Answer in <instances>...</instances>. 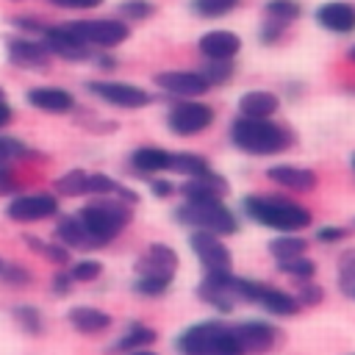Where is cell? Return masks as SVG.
Returning a JSON list of instances; mask_svg holds the SVG:
<instances>
[{
  "label": "cell",
  "instance_id": "6da1fadb",
  "mask_svg": "<svg viewBox=\"0 0 355 355\" xmlns=\"http://www.w3.org/2000/svg\"><path fill=\"white\" fill-rule=\"evenodd\" d=\"M241 211L252 222L277 233H300L313 222V214L305 205L280 194H247L241 200Z\"/></svg>",
  "mask_w": 355,
  "mask_h": 355
},
{
  "label": "cell",
  "instance_id": "7a4b0ae2",
  "mask_svg": "<svg viewBox=\"0 0 355 355\" xmlns=\"http://www.w3.org/2000/svg\"><path fill=\"white\" fill-rule=\"evenodd\" d=\"M230 144L247 155H277L294 144V133L275 119L236 116L230 122Z\"/></svg>",
  "mask_w": 355,
  "mask_h": 355
},
{
  "label": "cell",
  "instance_id": "3957f363",
  "mask_svg": "<svg viewBox=\"0 0 355 355\" xmlns=\"http://www.w3.org/2000/svg\"><path fill=\"white\" fill-rule=\"evenodd\" d=\"M75 216L80 219L83 230L89 233V239L97 250V247H105L108 241H114L130 225L133 211H130L128 202H122L116 197H94Z\"/></svg>",
  "mask_w": 355,
  "mask_h": 355
},
{
  "label": "cell",
  "instance_id": "277c9868",
  "mask_svg": "<svg viewBox=\"0 0 355 355\" xmlns=\"http://www.w3.org/2000/svg\"><path fill=\"white\" fill-rule=\"evenodd\" d=\"M180 355H244L233 324L225 322H197L175 338Z\"/></svg>",
  "mask_w": 355,
  "mask_h": 355
},
{
  "label": "cell",
  "instance_id": "5b68a950",
  "mask_svg": "<svg viewBox=\"0 0 355 355\" xmlns=\"http://www.w3.org/2000/svg\"><path fill=\"white\" fill-rule=\"evenodd\" d=\"M175 219L191 230H205L216 236H233L239 230L236 214L222 200H186L175 208Z\"/></svg>",
  "mask_w": 355,
  "mask_h": 355
},
{
  "label": "cell",
  "instance_id": "8992f818",
  "mask_svg": "<svg viewBox=\"0 0 355 355\" xmlns=\"http://www.w3.org/2000/svg\"><path fill=\"white\" fill-rule=\"evenodd\" d=\"M86 47H103L111 50L122 44L130 36V28L125 19H111V17H94V19H72L64 22Z\"/></svg>",
  "mask_w": 355,
  "mask_h": 355
},
{
  "label": "cell",
  "instance_id": "52a82bcc",
  "mask_svg": "<svg viewBox=\"0 0 355 355\" xmlns=\"http://www.w3.org/2000/svg\"><path fill=\"white\" fill-rule=\"evenodd\" d=\"M214 108L200 100H178L166 111V128L175 136H197L214 125Z\"/></svg>",
  "mask_w": 355,
  "mask_h": 355
},
{
  "label": "cell",
  "instance_id": "ba28073f",
  "mask_svg": "<svg viewBox=\"0 0 355 355\" xmlns=\"http://www.w3.org/2000/svg\"><path fill=\"white\" fill-rule=\"evenodd\" d=\"M86 92L114 108H128V111H136V108H144L153 103L150 92H144L141 86H133V83H122V80H89Z\"/></svg>",
  "mask_w": 355,
  "mask_h": 355
},
{
  "label": "cell",
  "instance_id": "9c48e42d",
  "mask_svg": "<svg viewBox=\"0 0 355 355\" xmlns=\"http://www.w3.org/2000/svg\"><path fill=\"white\" fill-rule=\"evenodd\" d=\"M153 80L161 92H166L178 100H197L211 89V83L202 78L200 69H164Z\"/></svg>",
  "mask_w": 355,
  "mask_h": 355
},
{
  "label": "cell",
  "instance_id": "30bf717a",
  "mask_svg": "<svg viewBox=\"0 0 355 355\" xmlns=\"http://www.w3.org/2000/svg\"><path fill=\"white\" fill-rule=\"evenodd\" d=\"M6 53L8 61L19 69H33V72H44L50 69V50L44 47L42 39H31V36H8L6 39Z\"/></svg>",
  "mask_w": 355,
  "mask_h": 355
},
{
  "label": "cell",
  "instance_id": "8fae6325",
  "mask_svg": "<svg viewBox=\"0 0 355 355\" xmlns=\"http://www.w3.org/2000/svg\"><path fill=\"white\" fill-rule=\"evenodd\" d=\"M189 247H191V252L197 255V261L205 266V272H222V269H230V263H233L227 244H225L216 233L191 230Z\"/></svg>",
  "mask_w": 355,
  "mask_h": 355
},
{
  "label": "cell",
  "instance_id": "7c38bea8",
  "mask_svg": "<svg viewBox=\"0 0 355 355\" xmlns=\"http://www.w3.org/2000/svg\"><path fill=\"white\" fill-rule=\"evenodd\" d=\"M42 42H44V47L50 50V55H58V58H64V61H89L94 53H92V47H86L64 22L61 25H47L44 28V33L39 36Z\"/></svg>",
  "mask_w": 355,
  "mask_h": 355
},
{
  "label": "cell",
  "instance_id": "4fadbf2b",
  "mask_svg": "<svg viewBox=\"0 0 355 355\" xmlns=\"http://www.w3.org/2000/svg\"><path fill=\"white\" fill-rule=\"evenodd\" d=\"M58 214V200L53 194H17L6 205V216L11 222H42Z\"/></svg>",
  "mask_w": 355,
  "mask_h": 355
},
{
  "label": "cell",
  "instance_id": "5bb4252c",
  "mask_svg": "<svg viewBox=\"0 0 355 355\" xmlns=\"http://www.w3.org/2000/svg\"><path fill=\"white\" fill-rule=\"evenodd\" d=\"M236 330V338L244 349V355H261V352H269L275 347V341L280 338L277 327L263 322V319H247V322H236L233 324Z\"/></svg>",
  "mask_w": 355,
  "mask_h": 355
},
{
  "label": "cell",
  "instance_id": "9a60e30c",
  "mask_svg": "<svg viewBox=\"0 0 355 355\" xmlns=\"http://www.w3.org/2000/svg\"><path fill=\"white\" fill-rule=\"evenodd\" d=\"M266 178L272 183H277L280 189H288V191H300V194H308L316 189L319 178L313 169L308 166H294V164H275L266 169Z\"/></svg>",
  "mask_w": 355,
  "mask_h": 355
},
{
  "label": "cell",
  "instance_id": "2e32d148",
  "mask_svg": "<svg viewBox=\"0 0 355 355\" xmlns=\"http://www.w3.org/2000/svg\"><path fill=\"white\" fill-rule=\"evenodd\" d=\"M197 50L205 61H233L241 50V39L233 31H208L200 36Z\"/></svg>",
  "mask_w": 355,
  "mask_h": 355
},
{
  "label": "cell",
  "instance_id": "e0dca14e",
  "mask_svg": "<svg viewBox=\"0 0 355 355\" xmlns=\"http://www.w3.org/2000/svg\"><path fill=\"white\" fill-rule=\"evenodd\" d=\"M25 97L36 111H44V114H69V111H75L72 92L61 89V86H33Z\"/></svg>",
  "mask_w": 355,
  "mask_h": 355
},
{
  "label": "cell",
  "instance_id": "ac0fdd59",
  "mask_svg": "<svg viewBox=\"0 0 355 355\" xmlns=\"http://www.w3.org/2000/svg\"><path fill=\"white\" fill-rule=\"evenodd\" d=\"M316 22L330 33H352L355 31V6L344 0H330L316 8Z\"/></svg>",
  "mask_w": 355,
  "mask_h": 355
},
{
  "label": "cell",
  "instance_id": "d6986e66",
  "mask_svg": "<svg viewBox=\"0 0 355 355\" xmlns=\"http://www.w3.org/2000/svg\"><path fill=\"white\" fill-rule=\"evenodd\" d=\"M133 269H136V275H175L178 252L169 244H150Z\"/></svg>",
  "mask_w": 355,
  "mask_h": 355
},
{
  "label": "cell",
  "instance_id": "ffe728a7",
  "mask_svg": "<svg viewBox=\"0 0 355 355\" xmlns=\"http://www.w3.org/2000/svg\"><path fill=\"white\" fill-rule=\"evenodd\" d=\"M169 161H172V153L164 150V147H155V144H144V147H136L128 158L130 169L139 172V175H158V172H169Z\"/></svg>",
  "mask_w": 355,
  "mask_h": 355
},
{
  "label": "cell",
  "instance_id": "44dd1931",
  "mask_svg": "<svg viewBox=\"0 0 355 355\" xmlns=\"http://www.w3.org/2000/svg\"><path fill=\"white\" fill-rule=\"evenodd\" d=\"M280 108V100L275 92L266 89H252L239 97V116H252V119H272Z\"/></svg>",
  "mask_w": 355,
  "mask_h": 355
},
{
  "label": "cell",
  "instance_id": "7402d4cb",
  "mask_svg": "<svg viewBox=\"0 0 355 355\" xmlns=\"http://www.w3.org/2000/svg\"><path fill=\"white\" fill-rule=\"evenodd\" d=\"M178 191L183 200H222L227 194V180L216 172H208L202 178H189Z\"/></svg>",
  "mask_w": 355,
  "mask_h": 355
},
{
  "label": "cell",
  "instance_id": "603a6c76",
  "mask_svg": "<svg viewBox=\"0 0 355 355\" xmlns=\"http://www.w3.org/2000/svg\"><path fill=\"white\" fill-rule=\"evenodd\" d=\"M255 302H258L266 313H275V316H294V313L302 308L294 294H288V291H283V288H275V286H266V283L258 286Z\"/></svg>",
  "mask_w": 355,
  "mask_h": 355
},
{
  "label": "cell",
  "instance_id": "cb8c5ba5",
  "mask_svg": "<svg viewBox=\"0 0 355 355\" xmlns=\"http://www.w3.org/2000/svg\"><path fill=\"white\" fill-rule=\"evenodd\" d=\"M67 322L72 324V330H78L83 336H97V333L111 327V313L92 308V305H78L67 313Z\"/></svg>",
  "mask_w": 355,
  "mask_h": 355
},
{
  "label": "cell",
  "instance_id": "d4e9b609",
  "mask_svg": "<svg viewBox=\"0 0 355 355\" xmlns=\"http://www.w3.org/2000/svg\"><path fill=\"white\" fill-rule=\"evenodd\" d=\"M53 236H55V241L64 244L67 250H94L89 233L83 230V225H80L78 216H61V219L55 222Z\"/></svg>",
  "mask_w": 355,
  "mask_h": 355
},
{
  "label": "cell",
  "instance_id": "484cf974",
  "mask_svg": "<svg viewBox=\"0 0 355 355\" xmlns=\"http://www.w3.org/2000/svg\"><path fill=\"white\" fill-rule=\"evenodd\" d=\"M158 338V333L144 324V322H130L128 330L119 336V341L114 344V352H133V349H141V347H150L153 341Z\"/></svg>",
  "mask_w": 355,
  "mask_h": 355
},
{
  "label": "cell",
  "instance_id": "4316f807",
  "mask_svg": "<svg viewBox=\"0 0 355 355\" xmlns=\"http://www.w3.org/2000/svg\"><path fill=\"white\" fill-rule=\"evenodd\" d=\"M169 172H178V175H186V178H202L214 169H211L208 158H202L197 153H172Z\"/></svg>",
  "mask_w": 355,
  "mask_h": 355
},
{
  "label": "cell",
  "instance_id": "83f0119b",
  "mask_svg": "<svg viewBox=\"0 0 355 355\" xmlns=\"http://www.w3.org/2000/svg\"><path fill=\"white\" fill-rule=\"evenodd\" d=\"M305 250H308V241L302 236H294V233H283V236L269 241V252H272L275 261L300 258V255H305Z\"/></svg>",
  "mask_w": 355,
  "mask_h": 355
},
{
  "label": "cell",
  "instance_id": "f1b7e54d",
  "mask_svg": "<svg viewBox=\"0 0 355 355\" xmlns=\"http://www.w3.org/2000/svg\"><path fill=\"white\" fill-rule=\"evenodd\" d=\"M53 189H55L61 197H83V194H89V172H83V169H69V172H64L61 178H55Z\"/></svg>",
  "mask_w": 355,
  "mask_h": 355
},
{
  "label": "cell",
  "instance_id": "f546056e",
  "mask_svg": "<svg viewBox=\"0 0 355 355\" xmlns=\"http://www.w3.org/2000/svg\"><path fill=\"white\" fill-rule=\"evenodd\" d=\"M11 319L19 330L31 333V336H39L44 330V319H42V311L36 305H14L11 308Z\"/></svg>",
  "mask_w": 355,
  "mask_h": 355
},
{
  "label": "cell",
  "instance_id": "4dcf8cb0",
  "mask_svg": "<svg viewBox=\"0 0 355 355\" xmlns=\"http://www.w3.org/2000/svg\"><path fill=\"white\" fill-rule=\"evenodd\" d=\"M241 0H189V8L194 17H202V19H219V17H227Z\"/></svg>",
  "mask_w": 355,
  "mask_h": 355
},
{
  "label": "cell",
  "instance_id": "1f68e13d",
  "mask_svg": "<svg viewBox=\"0 0 355 355\" xmlns=\"http://www.w3.org/2000/svg\"><path fill=\"white\" fill-rule=\"evenodd\" d=\"M25 239V244L36 252V255H42V258H47V261H53V263H69V250L64 247V244H58V241H44V239H39V236H22Z\"/></svg>",
  "mask_w": 355,
  "mask_h": 355
},
{
  "label": "cell",
  "instance_id": "d6a6232c",
  "mask_svg": "<svg viewBox=\"0 0 355 355\" xmlns=\"http://www.w3.org/2000/svg\"><path fill=\"white\" fill-rule=\"evenodd\" d=\"M175 275H139L133 283V291L141 297H161L169 291Z\"/></svg>",
  "mask_w": 355,
  "mask_h": 355
},
{
  "label": "cell",
  "instance_id": "836d02e7",
  "mask_svg": "<svg viewBox=\"0 0 355 355\" xmlns=\"http://www.w3.org/2000/svg\"><path fill=\"white\" fill-rule=\"evenodd\" d=\"M277 272L294 277L297 283L302 280H313L316 275V263L308 258V255H300V258H288V261H277Z\"/></svg>",
  "mask_w": 355,
  "mask_h": 355
},
{
  "label": "cell",
  "instance_id": "e575fe53",
  "mask_svg": "<svg viewBox=\"0 0 355 355\" xmlns=\"http://www.w3.org/2000/svg\"><path fill=\"white\" fill-rule=\"evenodd\" d=\"M263 11H266L269 19H277V22H286L288 25V22H294L302 14V6L297 0H269L263 6Z\"/></svg>",
  "mask_w": 355,
  "mask_h": 355
},
{
  "label": "cell",
  "instance_id": "d590c367",
  "mask_svg": "<svg viewBox=\"0 0 355 355\" xmlns=\"http://www.w3.org/2000/svg\"><path fill=\"white\" fill-rule=\"evenodd\" d=\"M39 153L31 150L25 141L14 136H0V164H11L14 158H36Z\"/></svg>",
  "mask_w": 355,
  "mask_h": 355
},
{
  "label": "cell",
  "instance_id": "8d00e7d4",
  "mask_svg": "<svg viewBox=\"0 0 355 355\" xmlns=\"http://www.w3.org/2000/svg\"><path fill=\"white\" fill-rule=\"evenodd\" d=\"M336 269H338V288L344 294H352V288H355V247L344 250L338 255V266Z\"/></svg>",
  "mask_w": 355,
  "mask_h": 355
},
{
  "label": "cell",
  "instance_id": "74e56055",
  "mask_svg": "<svg viewBox=\"0 0 355 355\" xmlns=\"http://www.w3.org/2000/svg\"><path fill=\"white\" fill-rule=\"evenodd\" d=\"M200 72L211 86H222V83H227L233 78L236 67H233V61H205V67Z\"/></svg>",
  "mask_w": 355,
  "mask_h": 355
},
{
  "label": "cell",
  "instance_id": "f35d334b",
  "mask_svg": "<svg viewBox=\"0 0 355 355\" xmlns=\"http://www.w3.org/2000/svg\"><path fill=\"white\" fill-rule=\"evenodd\" d=\"M69 275H72L75 283H92L103 275V263L97 258H83V261H75L69 266Z\"/></svg>",
  "mask_w": 355,
  "mask_h": 355
},
{
  "label": "cell",
  "instance_id": "ab89813d",
  "mask_svg": "<svg viewBox=\"0 0 355 355\" xmlns=\"http://www.w3.org/2000/svg\"><path fill=\"white\" fill-rule=\"evenodd\" d=\"M119 14L128 22H141V19H150L155 14V6L150 0H122L119 3Z\"/></svg>",
  "mask_w": 355,
  "mask_h": 355
},
{
  "label": "cell",
  "instance_id": "60d3db41",
  "mask_svg": "<svg viewBox=\"0 0 355 355\" xmlns=\"http://www.w3.org/2000/svg\"><path fill=\"white\" fill-rule=\"evenodd\" d=\"M0 277L8 283V286H31L33 283V275H31V269L28 266H22V263H3V272H0Z\"/></svg>",
  "mask_w": 355,
  "mask_h": 355
},
{
  "label": "cell",
  "instance_id": "b9f144b4",
  "mask_svg": "<svg viewBox=\"0 0 355 355\" xmlns=\"http://www.w3.org/2000/svg\"><path fill=\"white\" fill-rule=\"evenodd\" d=\"M294 297H297V302H300V305H319V302L324 300V288H322V286H316L313 280H302Z\"/></svg>",
  "mask_w": 355,
  "mask_h": 355
},
{
  "label": "cell",
  "instance_id": "7bdbcfd3",
  "mask_svg": "<svg viewBox=\"0 0 355 355\" xmlns=\"http://www.w3.org/2000/svg\"><path fill=\"white\" fill-rule=\"evenodd\" d=\"M283 33H286V22H277V19H269V17H266V22H263L261 31H258V39H261L263 44H277V42L283 39Z\"/></svg>",
  "mask_w": 355,
  "mask_h": 355
},
{
  "label": "cell",
  "instance_id": "ee69618b",
  "mask_svg": "<svg viewBox=\"0 0 355 355\" xmlns=\"http://www.w3.org/2000/svg\"><path fill=\"white\" fill-rule=\"evenodd\" d=\"M11 25H14V28H19V31H25V33H39V36H42V33H44V28H47L42 19H36V17H19V14H17V17H11Z\"/></svg>",
  "mask_w": 355,
  "mask_h": 355
},
{
  "label": "cell",
  "instance_id": "f6af8a7d",
  "mask_svg": "<svg viewBox=\"0 0 355 355\" xmlns=\"http://www.w3.org/2000/svg\"><path fill=\"white\" fill-rule=\"evenodd\" d=\"M316 239H319L322 244H336V241H344V239H347V230L338 227V225H324V227L316 230Z\"/></svg>",
  "mask_w": 355,
  "mask_h": 355
},
{
  "label": "cell",
  "instance_id": "bcb514c9",
  "mask_svg": "<svg viewBox=\"0 0 355 355\" xmlns=\"http://www.w3.org/2000/svg\"><path fill=\"white\" fill-rule=\"evenodd\" d=\"M17 189H19V183H17V178H14L11 166H8V164H0V197L14 194Z\"/></svg>",
  "mask_w": 355,
  "mask_h": 355
},
{
  "label": "cell",
  "instance_id": "7dc6e473",
  "mask_svg": "<svg viewBox=\"0 0 355 355\" xmlns=\"http://www.w3.org/2000/svg\"><path fill=\"white\" fill-rule=\"evenodd\" d=\"M72 275L69 272H55L53 275V294H58V297H64V294H69L72 291Z\"/></svg>",
  "mask_w": 355,
  "mask_h": 355
},
{
  "label": "cell",
  "instance_id": "c3c4849f",
  "mask_svg": "<svg viewBox=\"0 0 355 355\" xmlns=\"http://www.w3.org/2000/svg\"><path fill=\"white\" fill-rule=\"evenodd\" d=\"M150 191H153L155 197H172L178 189H175V183H169V180H164V178H150Z\"/></svg>",
  "mask_w": 355,
  "mask_h": 355
},
{
  "label": "cell",
  "instance_id": "681fc988",
  "mask_svg": "<svg viewBox=\"0 0 355 355\" xmlns=\"http://www.w3.org/2000/svg\"><path fill=\"white\" fill-rule=\"evenodd\" d=\"M50 3H53V6H58V8H75V11L103 6V0H50Z\"/></svg>",
  "mask_w": 355,
  "mask_h": 355
},
{
  "label": "cell",
  "instance_id": "f907efd6",
  "mask_svg": "<svg viewBox=\"0 0 355 355\" xmlns=\"http://www.w3.org/2000/svg\"><path fill=\"white\" fill-rule=\"evenodd\" d=\"M94 58V64L100 67V69H114L116 67V58L111 55V53H100V55H92Z\"/></svg>",
  "mask_w": 355,
  "mask_h": 355
},
{
  "label": "cell",
  "instance_id": "816d5d0a",
  "mask_svg": "<svg viewBox=\"0 0 355 355\" xmlns=\"http://www.w3.org/2000/svg\"><path fill=\"white\" fill-rule=\"evenodd\" d=\"M11 119H14V111H11L8 100L3 97V100H0V128H6V125H8Z\"/></svg>",
  "mask_w": 355,
  "mask_h": 355
},
{
  "label": "cell",
  "instance_id": "f5cc1de1",
  "mask_svg": "<svg viewBox=\"0 0 355 355\" xmlns=\"http://www.w3.org/2000/svg\"><path fill=\"white\" fill-rule=\"evenodd\" d=\"M128 355H158V352H153V349H133V352H128Z\"/></svg>",
  "mask_w": 355,
  "mask_h": 355
},
{
  "label": "cell",
  "instance_id": "db71d44e",
  "mask_svg": "<svg viewBox=\"0 0 355 355\" xmlns=\"http://www.w3.org/2000/svg\"><path fill=\"white\" fill-rule=\"evenodd\" d=\"M347 55H349V61H355V47H349V53H347Z\"/></svg>",
  "mask_w": 355,
  "mask_h": 355
},
{
  "label": "cell",
  "instance_id": "11a10c76",
  "mask_svg": "<svg viewBox=\"0 0 355 355\" xmlns=\"http://www.w3.org/2000/svg\"><path fill=\"white\" fill-rule=\"evenodd\" d=\"M3 97H6V92H3V86H0V100H3Z\"/></svg>",
  "mask_w": 355,
  "mask_h": 355
},
{
  "label": "cell",
  "instance_id": "9f6ffc18",
  "mask_svg": "<svg viewBox=\"0 0 355 355\" xmlns=\"http://www.w3.org/2000/svg\"><path fill=\"white\" fill-rule=\"evenodd\" d=\"M352 169H355V155H352Z\"/></svg>",
  "mask_w": 355,
  "mask_h": 355
},
{
  "label": "cell",
  "instance_id": "6f0895ef",
  "mask_svg": "<svg viewBox=\"0 0 355 355\" xmlns=\"http://www.w3.org/2000/svg\"><path fill=\"white\" fill-rule=\"evenodd\" d=\"M349 297H352V300H355V288H352V294H349Z\"/></svg>",
  "mask_w": 355,
  "mask_h": 355
},
{
  "label": "cell",
  "instance_id": "680465c9",
  "mask_svg": "<svg viewBox=\"0 0 355 355\" xmlns=\"http://www.w3.org/2000/svg\"><path fill=\"white\" fill-rule=\"evenodd\" d=\"M0 272H3V261H0Z\"/></svg>",
  "mask_w": 355,
  "mask_h": 355
}]
</instances>
